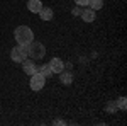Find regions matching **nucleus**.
<instances>
[{
    "label": "nucleus",
    "mask_w": 127,
    "mask_h": 126,
    "mask_svg": "<svg viewBox=\"0 0 127 126\" xmlns=\"http://www.w3.org/2000/svg\"><path fill=\"white\" fill-rule=\"evenodd\" d=\"M22 68H24V73L27 75H34L37 72V65H36V60H24L22 61Z\"/></svg>",
    "instance_id": "nucleus-5"
},
{
    "label": "nucleus",
    "mask_w": 127,
    "mask_h": 126,
    "mask_svg": "<svg viewBox=\"0 0 127 126\" xmlns=\"http://www.w3.org/2000/svg\"><path fill=\"white\" fill-rule=\"evenodd\" d=\"M49 67L53 70V73H61L64 70V63H63L61 58H53V60H49Z\"/></svg>",
    "instance_id": "nucleus-6"
},
{
    "label": "nucleus",
    "mask_w": 127,
    "mask_h": 126,
    "mask_svg": "<svg viewBox=\"0 0 127 126\" xmlns=\"http://www.w3.org/2000/svg\"><path fill=\"white\" fill-rule=\"evenodd\" d=\"M44 5H42V2L41 0H29L27 2V9H29V12H32V14H39V10L42 9Z\"/></svg>",
    "instance_id": "nucleus-8"
},
{
    "label": "nucleus",
    "mask_w": 127,
    "mask_h": 126,
    "mask_svg": "<svg viewBox=\"0 0 127 126\" xmlns=\"http://www.w3.org/2000/svg\"><path fill=\"white\" fill-rule=\"evenodd\" d=\"M37 72H39L41 75H44V77H51V75H53V70L49 67V63H44V65L37 67Z\"/></svg>",
    "instance_id": "nucleus-10"
},
{
    "label": "nucleus",
    "mask_w": 127,
    "mask_h": 126,
    "mask_svg": "<svg viewBox=\"0 0 127 126\" xmlns=\"http://www.w3.org/2000/svg\"><path fill=\"white\" fill-rule=\"evenodd\" d=\"M81 7H80V5H76V7H75V9L71 10V14H73V15H80V14H81Z\"/></svg>",
    "instance_id": "nucleus-15"
},
{
    "label": "nucleus",
    "mask_w": 127,
    "mask_h": 126,
    "mask_svg": "<svg viewBox=\"0 0 127 126\" xmlns=\"http://www.w3.org/2000/svg\"><path fill=\"white\" fill-rule=\"evenodd\" d=\"M75 3L80 5V7H87L88 3H90V0H75Z\"/></svg>",
    "instance_id": "nucleus-14"
},
{
    "label": "nucleus",
    "mask_w": 127,
    "mask_h": 126,
    "mask_svg": "<svg viewBox=\"0 0 127 126\" xmlns=\"http://www.w3.org/2000/svg\"><path fill=\"white\" fill-rule=\"evenodd\" d=\"M59 78H61V82H63L64 85H69V84L73 82V73H71V72H61Z\"/></svg>",
    "instance_id": "nucleus-11"
},
{
    "label": "nucleus",
    "mask_w": 127,
    "mask_h": 126,
    "mask_svg": "<svg viewBox=\"0 0 127 126\" xmlns=\"http://www.w3.org/2000/svg\"><path fill=\"white\" fill-rule=\"evenodd\" d=\"M44 84H46V77L44 75H41L39 72H36L34 75H31V82H29V85L32 90H41V89L44 87Z\"/></svg>",
    "instance_id": "nucleus-4"
},
{
    "label": "nucleus",
    "mask_w": 127,
    "mask_h": 126,
    "mask_svg": "<svg viewBox=\"0 0 127 126\" xmlns=\"http://www.w3.org/2000/svg\"><path fill=\"white\" fill-rule=\"evenodd\" d=\"M126 101H127L126 97H120V99H119V102H117L119 109H122V111H126V107H127V102H126Z\"/></svg>",
    "instance_id": "nucleus-13"
},
{
    "label": "nucleus",
    "mask_w": 127,
    "mask_h": 126,
    "mask_svg": "<svg viewBox=\"0 0 127 126\" xmlns=\"http://www.w3.org/2000/svg\"><path fill=\"white\" fill-rule=\"evenodd\" d=\"M46 55V48L44 44L39 41H32L27 44V56H31L32 60H42Z\"/></svg>",
    "instance_id": "nucleus-2"
},
{
    "label": "nucleus",
    "mask_w": 127,
    "mask_h": 126,
    "mask_svg": "<svg viewBox=\"0 0 127 126\" xmlns=\"http://www.w3.org/2000/svg\"><path fill=\"white\" fill-rule=\"evenodd\" d=\"M90 9H93V10H100L102 7H103V0H90Z\"/></svg>",
    "instance_id": "nucleus-12"
},
{
    "label": "nucleus",
    "mask_w": 127,
    "mask_h": 126,
    "mask_svg": "<svg viewBox=\"0 0 127 126\" xmlns=\"http://www.w3.org/2000/svg\"><path fill=\"white\" fill-rule=\"evenodd\" d=\"M39 17L42 20H51L53 17H54V12H53L51 7H42V9L39 10Z\"/></svg>",
    "instance_id": "nucleus-9"
},
{
    "label": "nucleus",
    "mask_w": 127,
    "mask_h": 126,
    "mask_svg": "<svg viewBox=\"0 0 127 126\" xmlns=\"http://www.w3.org/2000/svg\"><path fill=\"white\" fill-rule=\"evenodd\" d=\"M80 17L85 20V22H93V20L97 19L95 10H93V9H83V10H81V14H80Z\"/></svg>",
    "instance_id": "nucleus-7"
},
{
    "label": "nucleus",
    "mask_w": 127,
    "mask_h": 126,
    "mask_svg": "<svg viewBox=\"0 0 127 126\" xmlns=\"http://www.w3.org/2000/svg\"><path fill=\"white\" fill-rule=\"evenodd\" d=\"M54 125H64V121H61V119H56V121H54Z\"/></svg>",
    "instance_id": "nucleus-16"
},
{
    "label": "nucleus",
    "mask_w": 127,
    "mask_h": 126,
    "mask_svg": "<svg viewBox=\"0 0 127 126\" xmlns=\"http://www.w3.org/2000/svg\"><path fill=\"white\" fill-rule=\"evenodd\" d=\"M26 58H29V56H27V46L19 44V46L12 48V51H10V60H12V61H15V63H22Z\"/></svg>",
    "instance_id": "nucleus-3"
},
{
    "label": "nucleus",
    "mask_w": 127,
    "mask_h": 126,
    "mask_svg": "<svg viewBox=\"0 0 127 126\" xmlns=\"http://www.w3.org/2000/svg\"><path fill=\"white\" fill-rule=\"evenodd\" d=\"M14 36H15L17 44H22V46H27L29 43L34 41V32H32V29H31L29 26H19V27H15Z\"/></svg>",
    "instance_id": "nucleus-1"
}]
</instances>
